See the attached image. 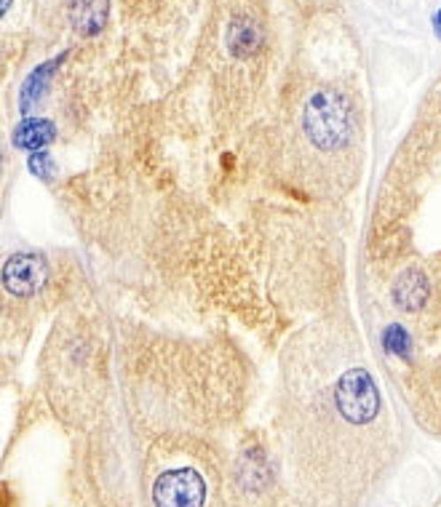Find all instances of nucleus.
Returning <instances> with one entry per match:
<instances>
[{
  "instance_id": "1",
  "label": "nucleus",
  "mask_w": 441,
  "mask_h": 507,
  "mask_svg": "<svg viewBox=\"0 0 441 507\" xmlns=\"http://www.w3.org/2000/svg\"><path fill=\"white\" fill-rule=\"evenodd\" d=\"M281 430L308 494L343 507L372 496L396 462V427L356 336L313 323L281 358Z\"/></svg>"
},
{
  "instance_id": "2",
  "label": "nucleus",
  "mask_w": 441,
  "mask_h": 507,
  "mask_svg": "<svg viewBox=\"0 0 441 507\" xmlns=\"http://www.w3.org/2000/svg\"><path fill=\"white\" fill-rule=\"evenodd\" d=\"M361 139L364 120L353 94L324 83L298 107L291 136L294 172L313 193H340L359 172Z\"/></svg>"
},
{
  "instance_id": "3",
  "label": "nucleus",
  "mask_w": 441,
  "mask_h": 507,
  "mask_svg": "<svg viewBox=\"0 0 441 507\" xmlns=\"http://www.w3.org/2000/svg\"><path fill=\"white\" fill-rule=\"evenodd\" d=\"M156 507H204L206 480L193 467H174L156 478L153 483Z\"/></svg>"
},
{
  "instance_id": "4",
  "label": "nucleus",
  "mask_w": 441,
  "mask_h": 507,
  "mask_svg": "<svg viewBox=\"0 0 441 507\" xmlns=\"http://www.w3.org/2000/svg\"><path fill=\"white\" fill-rule=\"evenodd\" d=\"M49 280V265L41 254H14L4 267V286L14 296H33Z\"/></svg>"
},
{
  "instance_id": "5",
  "label": "nucleus",
  "mask_w": 441,
  "mask_h": 507,
  "mask_svg": "<svg viewBox=\"0 0 441 507\" xmlns=\"http://www.w3.org/2000/svg\"><path fill=\"white\" fill-rule=\"evenodd\" d=\"M110 0H73L70 4V22L78 35L91 38L99 35L107 25Z\"/></svg>"
},
{
  "instance_id": "6",
  "label": "nucleus",
  "mask_w": 441,
  "mask_h": 507,
  "mask_svg": "<svg viewBox=\"0 0 441 507\" xmlns=\"http://www.w3.org/2000/svg\"><path fill=\"white\" fill-rule=\"evenodd\" d=\"M57 136V128L51 120H25L14 131V144L25 150H41Z\"/></svg>"
},
{
  "instance_id": "7",
  "label": "nucleus",
  "mask_w": 441,
  "mask_h": 507,
  "mask_svg": "<svg viewBox=\"0 0 441 507\" xmlns=\"http://www.w3.org/2000/svg\"><path fill=\"white\" fill-rule=\"evenodd\" d=\"M62 62V57L59 59H54V62H49V65H43V67H38L25 83H22V107L25 110H30L33 107V102L41 96V91L46 88V81L51 78V73L57 70V65Z\"/></svg>"
},
{
  "instance_id": "8",
  "label": "nucleus",
  "mask_w": 441,
  "mask_h": 507,
  "mask_svg": "<svg viewBox=\"0 0 441 507\" xmlns=\"http://www.w3.org/2000/svg\"><path fill=\"white\" fill-rule=\"evenodd\" d=\"M433 33H436V38L441 41V9L433 14Z\"/></svg>"
},
{
  "instance_id": "9",
  "label": "nucleus",
  "mask_w": 441,
  "mask_h": 507,
  "mask_svg": "<svg viewBox=\"0 0 441 507\" xmlns=\"http://www.w3.org/2000/svg\"><path fill=\"white\" fill-rule=\"evenodd\" d=\"M438 507H441V504H438Z\"/></svg>"
}]
</instances>
